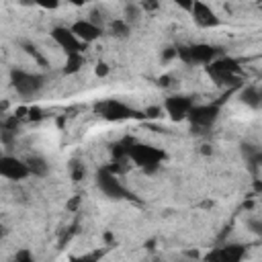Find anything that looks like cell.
Instances as JSON below:
<instances>
[{
	"mask_svg": "<svg viewBox=\"0 0 262 262\" xmlns=\"http://www.w3.org/2000/svg\"><path fill=\"white\" fill-rule=\"evenodd\" d=\"M12 262H35V258H33V254L29 250H18Z\"/></svg>",
	"mask_w": 262,
	"mask_h": 262,
	"instance_id": "cell-19",
	"label": "cell"
},
{
	"mask_svg": "<svg viewBox=\"0 0 262 262\" xmlns=\"http://www.w3.org/2000/svg\"><path fill=\"white\" fill-rule=\"evenodd\" d=\"M96 186L100 188V192H102L104 196L115 199V201H119V199H131V196H133V194L121 184V180L117 178V174H115L111 168H100V170L96 172Z\"/></svg>",
	"mask_w": 262,
	"mask_h": 262,
	"instance_id": "cell-6",
	"label": "cell"
},
{
	"mask_svg": "<svg viewBox=\"0 0 262 262\" xmlns=\"http://www.w3.org/2000/svg\"><path fill=\"white\" fill-rule=\"evenodd\" d=\"M190 8H192V16H194V23H196V25L207 27V29L219 25V18H217V14L211 10V6L203 4V2H194Z\"/></svg>",
	"mask_w": 262,
	"mask_h": 262,
	"instance_id": "cell-13",
	"label": "cell"
},
{
	"mask_svg": "<svg viewBox=\"0 0 262 262\" xmlns=\"http://www.w3.org/2000/svg\"><path fill=\"white\" fill-rule=\"evenodd\" d=\"M127 158H131L135 166H139L143 172L151 174L162 166V162L166 160V154L147 143H131L127 149Z\"/></svg>",
	"mask_w": 262,
	"mask_h": 262,
	"instance_id": "cell-1",
	"label": "cell"
},
{
	"mask_svg": "<svg viewBox=\"0 0 262 262\" xmlns=\"http://www.w3.org/2000/svg\"><path fill=\"white\" fill-rule=\"evenodd\" d=\"M84 63V57L82 55H68L66 59V68H63V74H76Z\"/></svg>",
	"mask_w": 262,
	"mask_h": 262,
	"instance_id": "cell-17",
	"label": "cell"
},
{
	"mask_svg": "<svg viewBox=\"0 0 262 262\" xmlns=\"http://www.w3.org/2000/svg\"><path fill=\"white\" fill-rule=\"evenodd\" d=\"M192 106H194V104H192L190 96H182V94L168 96L166 102H164V111L168 113V117H170L172 121H182V119H186Z\"/></svg>",
	"mask_w": 262,
	"mask_h": 262,
	"instance_id": "cell-9",
	"label": "cell"
},
{
	"mask_svg": "<svg viewBox=\"0 0 262 262\" xmlns=\"http://www.w3.org/2000/svg\"><path fill=\"white\" fill-rule=\"evenodd\" d=\"M51 37H53V41L66 51V55H82L84 43H82L68 27H55V29L51 31Z\"/></svg>",
	"mask_w": 262,
	"mask_h": 262,
	"instance_id": "cell-8",
	"label": "cell"
},
{
	"mask_svg": "<svg viewBox=\"0 0 262 262\" xmlns=\"http://www.w3.org/2000/svg\"><path fill=\"white\" fill-rule=\"evenodd\" d=\"M160 113H162V108H160V106H151V108H147V111H145V115H143V117H151V119H154V117H160Z\"/></svg>",
	"mask_w": 262,
	"mask_h": 262,
	"instance_id": "cell-23",
	"label": "cell"
},
{
	"mask_svg": "<svg viewBox=\"0 0 262 262\" xmlns=\"http://www.w3.org/2000/svg\"><path fill=\"white\" fill-rule=\"evenodd\" d=\"M70 262H98V258H96V256L86 254V256H76V258H72Z\"/></svg>",
	"mask_w": 262,
	"mask_h": 262,
	"instance_id": "cell-22",
	"label": "cell"
},
{
	"mask_svg": "<svg viewBox=\"0 0 262 262\" xmlns=\"http://www.w3.org/2000/svg\"><path fill=\"white\" fill-rule=\"evenodd\" d=\"M70 31L86 45V43H92V41H96L100 35H102V29H100V25H94L92 20H76L72 27H70Z\"/></svg>",
	"mask_w": 262,
	"mask_h": 262,
	"instance_id": "cell-12",
	"label": "cell"
},
{
	"mask_svg": "<svg viewBox=\"0 0 262 262\" xmlns=\"http://www.w3.org/2000/svg\"><path fill=\"white\" fill-rule=\"evenodd\" d=\"M106 74H108L106 63H98V66H96V76H106Z\"/></svg>",
	"mask_w": 262,
	"mask_h": 262,
	"instance_id": "cell-24",
	"label": "cell"
},
{
	"mask_svg": "<svg viewBox=\"0 0 262 262\" xmlns=\"http://www.w3.org/2000/svg\"><path fill=\"white\" fill-rule=\"evenodd\" d=\"M0 176L8 178V180H23L29 176V170L23 160H16L12 156H2L0 158Z\"/></svg>",
	"mask_w": 262,
	"mask_h": 262,
	"instance_id": "cell-11",
	"label": "cell"
},
{
	"mask_svg": "<svg viewBox=\"0 0 262 262\" xmlns=\"http://www.w3.org/2000/svg\"><path fill=\"white\" fill-rule=\"evenodd\" d=\"M209 76L217 84H235L239 82V63L231 57H217L207 66Z\"/></svg>",
	"mask_w": 262,
	"mask_h": 262,
	"instance_id": "cell-5",
	"label": "cell"
},
{
	"mask_svg": "<svg viewBox=\"0 0 262 262\" xmlns=\"http://www.w3.org/2000/svg\"><path fill=\"white\" fill-rule=\"evenodd\" d=\"M72 172H74V178H76V180H80V178L84 176V168H82L78 162H72Z\"/></svg>",
	"mask_w": 262,
	"mask_h": 262,
	"instance_id": "cell-21",
	"label": "cell"
},
{
	"mask_svg": "<svg viewBox=\"0 0 262 262\" xmlns=\"http://www.w3.org/2000/svg\"><path fill=\"white\" fill-rule=\"evenodd\" d=\"M0 158H2V151H0Z\"/></svg>",
	"mask_w": 262,
	"mask_h": 262,
	"instance_id": "cell-26",
	"label": "cell"
},
{
	"mask_svg": "<svg viewBox=\"0 0 262 262\" xmlns=\"http://www.w3.org/2000/svg\"><path fill=\"white\" fill-rule=\"evenodd\" d=\"M129 31H131V29H129V23H125L123 18H117V20L111 23V33H113L115 37H121V39H123V37L129 35Z\"/></svg>",
	"mask_w": 262,
	"mask_h": 262,
	"instance_id": "cell-16",
	"label": "cell"
},
{
	"mask_svg": "<svg viewBox=\"0 0 262 262\" xmlns=\"http://www.w3.org/2000/svg\"><path fill=\"white\" fill-rule=\"evenodd\" d=\"M217 117H219V104H199L190 108L186 119L190 121V127L194 129V133H205L207 129L213 127Z\"/></svg>",
	"mask_w": 262,
	"mask_h": 262,
	"instance_id": "cell-7",
	"label": "cell"
},
{
	"mask_svg": "<svg viewBox=\"0 0 262 262\" xmlns=\"http://www.w3.org/2000/svg\"><path fill=\"white\" fill-rule=\"evenodd\" d=\"M78 203H80V199H74V201H70V203H68V207H70V209H76V207H78Z\"/></svg>",
	"mask_w": 262,
	"mask_h": 262,
	"instance_id": "cell-25",
	"label": "cell"
},
{
	"mask_svg": "<svg viewBox=\"0 0 262 262\" xmlns=\"http://www.w3.org/2000/svg\"><path fill=\"white\" fill-rule=\"evenodd\" d=\"M94 111H96V115H100L106 121H125V119H141L143 117L141 113H137L135 108L127 106L125 102H121L117 98H106V100L96 102Z\"/></svg>",
	"mask_w": 262,
	"mask_h": 262,
	"instance_id": "cell-2",
	"label": "cell"
},
{
	"mask_svg": "<svg viewBox=\"0 0 262 262\" xmlns=\"http://www.w3.org/2000/svg\"><path fill=\"white\" fill-rule=\"evenodd\" d=\"M246 256V246L242 244H227L213 250L207 256V262H242Z\"/></svg>",
	"mask_w": 262,
	"mask_h": 262,
	"instance_id": "cell-10",
	"label": "cell"
},
{
	"mask_svg": "<svg viewBox=\"0 0 262 262\" xmlns=\"http://www.w3.org/2000/svg\"><path fill=\"white\" fill-rule=\"evenodd\" d=\"M23 47H25V51H27L29 55H33V57H35V61H37V63L45 66V59H43V55L37 51V47H35V45H31V43H23Z\"/></svg>",
	"mask_w": 262,
	"mask_h": 262,
	"instance_id": "cell-18",
	"label": "cell"
},
{
	"mask_svg": "<svg viewBox=\"0 0 262 262\" xmlns=\"http://www.w3.org/2000/svg\"><path fill=\"white\" fill-rule=\"evenodd\" d=\"M25 164H27L29 176H31V174H33V176H47V172H49V164H47L43 158H39V156L29 158Z\"/></svg>",
	"mask_w": 262,
	"mask_h": 262,
	"instance_id": "cell-15",
	"label": "cell"
},
{
	"mask_svg": "<svg viewBox=\"0 0 262 262\" xmlns=\"http://www.w3.org/2000/svg\"><path fill=\"white\" fill-rule=\"evenodd\" d=\"M176 55H180L182 61L186 63H201V66H209L211 61H215L217 57H221V49L215 45H207V43H196V45H188V47H180L176 51Z\"/></svg>",
	"mask_w": 262,
	"mask_h": 262,
	"instance_id": "cell-3",
	"label": "cell"
},
{
	"mask_svg": "<svg viewBox=\"0 0 262 262\" xmlns=\"http://www.w3.org/2000/svg\"><path fill=\"white\" fill-rule=\"evenodd\" d=\"M239 100L246 102V104L252 106V108H258V106L262 104V94H260L258 86H246V88H242V92H239Z\"/></svg>",
	"mask_w": 262,
	"mask_h": 262,
	"instance_id": "cell-14",
	"label": "cell"
},
{
	"mask_svg": "<svg viewBox=\"0 0 262 262\" xmlns=\"http://www.w3.org/2000/svg\"><path fill=\"white\" fill-rule=\"evenodd\" d=\"M10 82H12V88H14L20 96L29 98V96H35V94L43 88L45 78H43L41 74H35V72L12 70V72H10Z\"/></svg>",
	"mask_w": 262,
	"mask_h": 262,
	"instance_id": "cell-4",
	"label": "cell"
},
{
	"mask_svg": "<svg viewBox=\"0 0 262 262\" xmlns=\"http://www.w3.org/2000/svg\"><path fill=\"white\" fill-rule=\"evenodd\" d=\"M125 16H127V18H123L125 23L135 20V18L139 16V8H137V6H131V4H129V6H125Z\"/></svg>",
	"mask_w": 262,
	"mask_h": 262,
	"instance_id": "cell-20",
	"label": "cell"
}]
</instances>
